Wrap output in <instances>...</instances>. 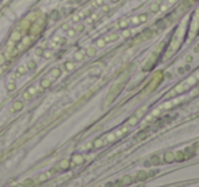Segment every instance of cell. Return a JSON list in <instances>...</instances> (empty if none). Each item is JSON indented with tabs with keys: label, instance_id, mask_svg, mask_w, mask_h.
Here are the masks:
<instances>
[{
	"label": "cell",
	"instance_id": "obj_1",
	"mask_svg": "<svg viewBox=\"0 0 199 187\" xmlns=\"http://www.w3.org/2000/svg\"><path fill=\"white\" fill-rule=\"evenodd\" d=\"M22 108H23V102H22L21 100H16V101L12 104V107H11L10 111L14 113V112H18V111H21Z\"/></svg>",
	"mask_w": 199,
	"mask_h": 187
},
{
	"label": "cell",
	"instance_id": "obj_2",
	"mask_svg": "<svg viewBox=\"0 0 199 187\" xmlns=\"http://www.w3.org/2000/svg\"><path fill=\"white\" fill-rule=\"evenodd\" d=\"M26 70H27V66L26 64H23V66H21V67H18V70L15 71V75L14 77H21V75H23L25 72H26Z\"/></svg>",
	"mask_w": 199,
	"mask_h": 187
},
{
	"label": "cell",
	"instance_id": "obj_3",
	"mask_svg": "<svg viewBox=\"0 0 199 187\" xmlns=\"http://www.w3.org/2000/svg\"><path fill=\"white\" fill-rule=\"evenodd\" d=\"M4 63H5V55L4 53H0V66H3Z\"/></svg>",
	"mask_w": 199,
	"mask_h": 187
},
{
	"label": "cell",
	"instance_id": "obj_4",
	"mask_svg": "<svg viewBox=\"0 0 199 187\" xmlns=\"http://www.w3.org/2000/svg\"><path fill=\"white\" fill-rule=\"evenodd\" d=\"M172 157H173V154H172V153H168V154H165V159H166V161H172Z\"/></svg>",
	"mask_w": 199,
	"mask_h": 187
},
{
	"label": "cell",
	"instance_id": "obj_5",
	"mask_svg": "<svg viewBox=\"0 0 199 187\" xmlns=\"http://www.w3.org/2000/svg\"><path fill=\"white\" fill-rule=\"evenodd\" d=\"M7 89H8V90H14V89H15V85H14V82H11V83H8V86H7Z\"/></svg>",
	"mask_w": 199,
	"mask_h": 187
}]
</instances>
